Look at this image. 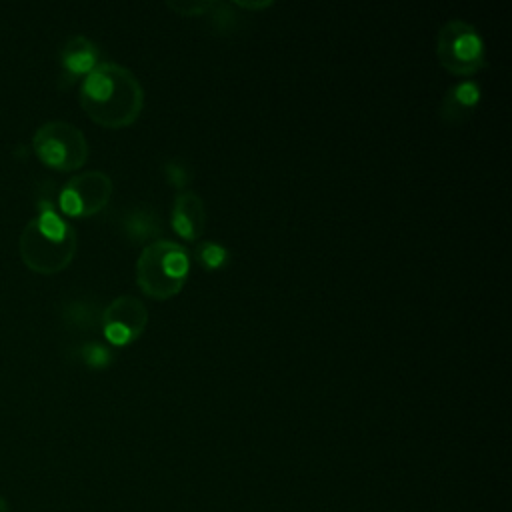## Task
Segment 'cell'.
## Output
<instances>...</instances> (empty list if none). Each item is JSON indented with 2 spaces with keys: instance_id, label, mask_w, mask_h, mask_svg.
Here are the masks:
<instances>
[{
  "instance_id": "cell-2",
  "label": "cell",
  "mask_w": 512,
  "mask_h": 512,
  "mask_svg": "<svg viewBox=\"0 0 512 512\" xmlns=\"http://www.w3.org/2000/svg\"><path fill=\"white\" fill-rule=\"evenodd\" d=\"M78 248L76 230L50 204L22 228L18 250L22 262L38 274H58L74 258Z\"/></svg>"
},
{
  "instance_id": "cell-14",
  "label": "cell",
  "mask_w": 512,
  "mask_h": 512,
  "mask_svg": "<svg viewBox=\"0 0 512 512\" xmlns=\"http://www.w3.org/2000/svg\"><path fill=\"white\" fill-rule=\"evenodd\" d=\"M164 176H166V182L176 188V190H184L186 184L190 182V172L188 168L180 162V160H168L164 162Z\"/></svg>"
},
{
  "instance_id": "cell-5",
  "label": "cell",
  "mask_w": 512,
  "mask_h": 512,
  "mask_svg": "<svg viewBox=\"0 0 512 512\" xmlns=\"http://www.w3.org/2000/svg\"><path fill=\"white\" fill-rule=\"evenodd\" d=\"M32 148L38 160L54 170H78L88 158V142L80 128L64 120H50L36 128Z\"/></svg>"
},
{
  "instance_id": "cell-16",
  "label": "cell",
  "mask_w": 512,
  "mask_h": 512,
  "mask_svg": "<svg viewBox=\"0 0 512 512\" xmlns=\"http://www.w3.org/2000/svg\"><path fill=\"white\" fill-rule=\"evenodd\" d=\"M168 6L176 12H180L182 16H202L204 12L210 10L212 2H196V0H188V2H168Z\"/></svg>"
},
{
  "instance_id": "cell-13",
  "label": "cell",
  "mask_w": 512,
  "mask_h": 512,
  "mask_svg": "<svg viewBox=\"0 0 512 512\" xmlns=\"http://www.w3.org/2000/svg\"><path fill=\"white\" fill-rule=\"evenodd\" d=\"M80 356L84 360V364H88L90 368H106L112 362V354L106 346H102L100 342H88L80 348Z\"/></svg>"
},
{
  "instance_id": "cell-12",
  "label": "cell",
  "mask_w": 512,
  "mask_h": 512,
  "mask_svg": "<svg viewBox=\"0 0 512 512\" xmlns=\"http://www.w3.org/2000/svg\"><path fill=\"white\" fill-rule=\"evenodd\" d=\"M198 264L204 268V270H220L222 266H226L228 262V248H224L222 244L214 242V240H204L196 246V252H194Z\"/></svg>"
},
{
  "instance_id": "cell-7",
  "label": "cell",
  "mask_w": 512,
  "mask_h": 512,
  "mask_svg": "<svg viewBox=\"0 0 512 512\" xmlns=\"http://www.w3.org/2000/svg\"><path fill=\"white\" fill-rule=\"evenodd\" d=\"M100 322L108 342L116 346H124L134 342L138 336H142L148 324V310L140 298L132 294H122V296H116L102 310Z\"/></svg>"
},
{
  "instance_id": "cell-6",
  "label": "cell",
  "mask_w": 512,
  "mask_h": 512,
  "mask_svg": "<svg viewBox=\"0 0 512 512\" xmlns=\"http://www.w3.org/2000/svg\"><path fill=\"white\" fill-rule=\"evenodd\" d=\"M112 180L106 172L88 170L72 176L58 194V206L64 214L84 218L100 212L112 198Z\"/></svg>"
},
{
  "instance_id": "cell-4",
  "label": "cell",
  "mask_w": 512,
  "mask_h": 512,
  "mask_svg": "<svg viewBox=\"0 0 512 512\" xmlns=\"http://www.w3.org/2000/svg\"><path fill=\"white\" fill-rule=\"evenodd\" d=\"M436 56L444 70L470 78L486 66V50L480 32L466 20L452 18L436 34Z\"/></svg>"
},
{
  "instance_id": "cell-17",
  "label": "cell",
  "mask_w": 512,
  "mask_h": 512,
  "mask_svg": "<svg viewBox=\"0 0 512 512\" xmlns=\"http://www.w3.org/2000/svg\"><path fill=\"white\" fill-rule=\"evenodd\" d=\"M0 512H8V502L0 496Z\"/></svg>"
},
{
  "instance_id": "cell-1",
  "label": "cell",
  "mask_w": 512,
  "mask_h": 512,
  "mask_svg": "<svg viewBox=\"0 0 512 512\" xmlns=\"http://www.w3.org/2000/svg\"><path fill=\"white\" fill-rule=\"evenodd\" d=\"M80 106L104 128H124L136 122L144 108L140 80L122 64L100 62L80 84Z\"/></svg>"
},
{
  "instance_id": "cell-15",
  "label": "cell",
  "mask_w": 512,
  "mask_h": 512,
  "mask_svg": "<svg viewBox=\"0 0 512 512\" xmlns=\"http://www.w3.org/2000/svg\"><path fill=\"white\" fill-rule=\"evenodd\" d=\"M70 314H66L68 320H72L76 326L80 328H88L94 324V310L84 304V302H74L70 308H68Z\"/></svg>"
},
{
  "instance_id": "cell-3",
  "label": "cell",
  "mask_w": 512,
  "mask_h": 512,
  "mask_svg": "<svg viewBox=\"0 0 512 512\" xmlns=\"http://www.w3.org/2000/svg\"><path fill=\"white\" fill-rule=\"evenodd\" d=\"M188 268V250L178 242L158 238L142 248L136 260V282L150 298L166 300L182 290Z\"/></svg>"
},
{
  "instance_id": "cell-11",
  "label": "cell",
  "mask_w": 512,
  "mask_h": 512,
  "mask_svg": "<svg viewBox=\"0 0 512 512\" xmlns=\"http://www.w3.org/2000/svg\"><path fill=\"white\" fill-rule=\"evenodd\" d=\"M122 230L132 242H154L160 238L162 232V220L156 214V210L140 206L132 208L122 218Z\"/></svg>"
},
{
  "instance_id": "cell-9",
  "label": "cell",
  "mask_w": 512,
  "mask_h": 512,
  "mask_svg": "<svg viewBox=\"0 0 512 512\" xmlns=\"http://www.w3.org/2000/svg\"><path fill=\"white\" fill-rule=\"evenodd\" d=\"M98 58H100V52L90 38L82 34L68 38L60 50V64L64 70V78L68 82H74L78 78L88 76L100 64Z\"/></svg>"
},
{
  "instance_id": "cell-10",
  "label": "cell",
  "mask_w": 512,
  "mask_h": 512,
  "mask_svg": "<svg viewBox=\"0 0 512 512\" xmlns=\"http://www.w3.org/2000/svg\"><path fill=\"white\" fill-rule=\"evenodd\" d=\"M480 102V86L474 80H460L452 84L440 104V116L448 124L466 120Z\"/></svg>"
},
{
  "instance_id": "cell-8",
  "label": "cell",
  "mask_w": 512,
  "mask_h": 512,
  "mask_svg": "<svg viewBox=\"0 0 512 512\" xmlns=\"http://www.w3.org/2000/svg\"><path fill=\"white\" fill-rule=\"evenodd\" d=\"M170 224L182 240H198L206 228V208L202 198L190 190L178 192L172 202Z\"/></svg>"
}]
</instances>
